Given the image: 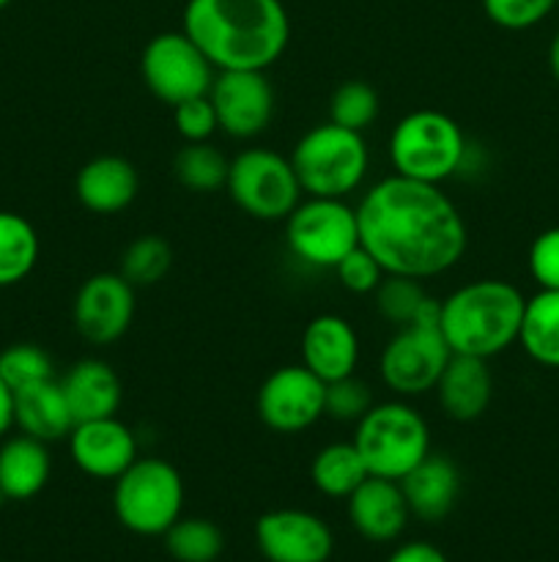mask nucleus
Masks as SVG:
<instances>
[{
    "label": "nucleus",
    "mask_w": 559,
    "mask_h": 562,
    "mask_svg": "<svg viewBox=\"0 0 559 562\" xmlns=\"http://www.w3.org/2000/svg\"><path fill=\"white\" fill-rule=\"evenodd\" d=\"M360 245L387 274L427 280L464 258L469 234L458 206L438 184L392 173L376 181L356 206Z\"/></svg>",
    "instance_id": "f257e3e1"
},
{
    "label": "nucleus",
    "mask_w": 559,
    "mask_h": 562,
    "mask_svg": "<svg viewBox=\"0 0 559 562\" xmlns=\"http://www.w3.org/2000/svg\"><path fill=\"white\" fill-rule=\"evenodd\" d=\"M181 31L217 71H266L290 42L283 0H186Z\"/></svg>",
    "instance_id": "f03ea898"
},
{
    "label": "nucleus",
    "mask_w": 559,
    "mask_h": 562,
    "mask_svg": "<svg viewBox=\"0 0 559 562\" xmlns=\"http://www.w3.org/2000/svg\"><path fill=\"white\" fill-rule=\"evenodd\" d=\"M526 296L507 280H475L438 300V329L453 355L491 357L518 344Z\"/></svg>",
    "instance_id": "7ed1b4c3"
},
{
    "label": "nucleus",
    "mask_w": 559,
    "mask_h": 562,
    "mask_svg": "<svg viewBox=\"0 0 559 562\" xmlns=\"http://www.w3.org/2000/svg\"><path fill=\"white\" fill-rule=\"evenodd\" d=\"M290 165L305 195L345 198L365 181L370 151L362 132L327 121L296 140Z\"/></svg>",
    "instance_id": "20e7f679"
},
{
    "label": "nucleus",
    "mask_w": 559,
    "mask_h": 562,
    "mask_svg": "<svg viewBox=\"0 0 559 562\" xmlns=\"http://www.w3.org/2000/svg\"><path fill=\"white\" fill-rule=\"evenodd\" d=\"M466 137L458 121L442 110H414L392 126L389 159L403 179L442 184L466 162Z\"/></svg>",
    "instance_id": "39448f33"
},
{
    "label": "nucleus",
    "mask_w": 559,
    "mask_h": 562,
    "mask_svg": "<svg viewBox=\"0 0 559 562\" xmlns=\"http://www.w3.org/2000/svg\"><path fill=\"white\" fill-rule=\"evenodd\" d=\"M351 442L360 450L367 475L387 481H403L431 453L425 417L406 401L373 404L356 423Z\"/></svg>",
    "instance_id": "423d86ee"
},
{
    "label": "nucleus",
    "mask_w": 559,
    "mask_h": 562,
    "mask_svg": "<svg viewBox=\"0 0 559 562\" xmlns=\"http://www.w3.org/2000/svg\"><path fill=\"white\" fill-rule=\"evenodd\" d=\"M113 510L121 527L135 536H164L184 510V481L164 459H137L115 477Z\"/></svg>",
    "instance_id": "0eeeda50"
},
{
    "label": "nucleus",
    "mask_w": 559,
    "mask_h": 562,
    "mask_svg": "<svg viewBox=\"0 0 559 562\" xmlns=\"http://www.w3.org/2000/svg\"><path fill=\"white\" fill-rule=\"evenodd\" d=\"M225 190L241 212L261 223L285 220L305 195L290 157L272 148H244L236 154L230 159Z\"/></svg>",
    "instance_id": "6e6552de"
},
{
    "label": "nucleus",
    "mask_w": 559,
    "mask_h": 562,
    "mask_svg": "<svg viewBox=\"0 0 559 562\" xmlns=\"http://www.w3.org/2000/svg\"><path fill=\"white\" fill-rule=\"evenodd\" d=\"M290 256L316 269H334L360 247V220L345 198H310L285 217Z\"/></svg>",
    "instance_id": "1a4fd4ad"
},
{
    "label": "nucleus",
    "mask_w": 559,
    "mask_h": 562,
    "mask_svg": "<svg viewBox=\"0 0 559 562\" xmlns=\"http://www.w3.org/2000/svg\"><path fill=\"white\" fill-rule=\"evenodd\" d=\"M140 75L159 102L175 108L186 99L206 97L217 69L184 31H164L142 47Z\"/></svg>",
    "instance_id": "9d476101"
},
{
    "label": "nucleus",
    "mask_w": 559,
    "mask_h": 562,
    "mask_svg": "<svg viewBox=\"0 0 559 562\" xmlns=\"http://www.w3.org/2000/svg\"><path fill=\"white\" fill-rule=\"evenodd\" d=\"M449 351L438 322H414L398 327L378 357L381 382L400 398H417L436 387L438 376L447 368Z\"/></svg>",
    "instance_id": "9b49d317"
},
{
    "label": "nucleus",
    "mask_w": 559,
    "mask_h": 562,
    "mask_svg": "<svg viewBox=\"0 0 559 562\" xmlns=\"http://www.w3.org/2000/svg\"><path fill=\"white\" fill-rule=\"evenodd\" d=\"M327 384L305 366H285L263 379L255 412L274 434H299L323 417Z\"/></svg>",
    "instance_id": "f8f14e48"
},
{
    "label": "nucleus",
    "mask_w": 559,
    "mask_h": 562,
    "mask_svg": "<svg viewBox=\"0 0 559 562\" xmlns=\"http://www.w3.org/2000/svg\"><path fill=\"white\" fill-rule=\"evenodd\" d=\"M208 99L219 132L233 140H252L266 132L274 119V88L266 71H217Z\"/></svg>",
    "instance_id": "ddd939ff"
},
{
    "label": "nucleus",
    "mask_w": 559,
    "mask_h": 562,
    "mask_svg": "<svg viewBox=\"0 0 559 562\" xmlns=\"http://www.w3.org/2000/svg\"><path fill=\"white\" fill-rule=\"evenodd\" d=\"M75 329L93 346H110L124 338L135 318V285L121 272L91 274L71 305Z\"/></svg>",
    "instance_id": "4468645a"
},
{
    "label": "nucleus",
    "mask_w": 559,
    "mask_h": 562,
    "mask_svg": "<svg viewBox=\"0 0 559 562\" xmlns=\"http://www.w3.org/2000/svg\"><path fill=\"white\" fill-rule=\"evenodd\" d=\"M255 543L269 562H327L334 536L321 516L299 508H277L255 521Z\"/></svg>",
    "instance_id": "2eb2a0df"
},
{
    "label": "nucleus",
    "mask_w": 559,
    "mask_h": 562,
    "mask_svg": "<svg viewBox=\"0 0 559 562\" xmlns=\"http://www.w3.org/2000/svg\"><path fill=\"white\" fill-rule=\"evenodd\" d=\"M66 439L77 470L96 481H115L140 459L135 434L118 420V415L77 423Z\"/></svg>",
    "instance_id": "dca6fc26"
},
{
    "label": "nucleus",
    "mask_w": 559,
    "mask_h": 562,
    "mask_svg": "<svg viewBox=\"0 0 559 562\" xmlns=\"http://www.w3.org/2000/svg\"><path fill=\"white\" fill-rule=\"evenodd\" d=\"M301 366L316 373L323 384L356 373L360 338L351 322L334 313H321L301 333Z\"/></svg>",
    "instance_id": "f3484780"
},
{
    "label": "nucleus",
    "mask_w": 559,
    "mask_h": 562,
    "mask_svg": "<svg viewBox=\"0 0 559 562\" xmlns=\"http://www.w3.org/2000/svg\"><path fill=\"white\" fill-rule=\"evenodd\" d=\"M345 503H349V519L354 530L373 543L398 541L411 519L403 488L398 481H387V477L367 475L365 483Z\"/></svg>",
    "instance_id": "a211bd4d"
},
{
    "label": "nucleus",
    "mask_w": 559,
    "mask_h": 562,
    "mask_svg": "<svg viewBox=\"0 0 559 562\" xmlns=\"http://www.w3.org/2000/svg\"><path fill=\"white\" fill-rule=\"evenodd\" d=\"M60 390L66 395L71 417L77 423L102 420V417H115L124 401V384L113 371V366L96 357L75 362L60 379Z\"/></svg>",
    "instance_id": "6ab92c4d"
},
{
    "label": "nucleus",
    "mask_w": 559,
    "mask_h": 562,
    "mask_svg": "<svg viewBox=\"0 0 559 562\" xmlns=\"http://www.w3.org/2000/svg\"><path fill=\"white\" fill-rule=\"evenodd\" d=\"M140 190V176L129 159L118 154H102L85 162L77 173L75 192L82 206L93 214H118L135 203Z\"/></svg>",
    "instance_id": "aec40b11"
},
{
    "label": "nucleus",
    "mask_w": 559,
    "mask_h": 562,
    "mask_svg": "<svg viewBox=\"0 0 559 562\" xmlns=\"http://www.w3.org/2000/svg\"><path fill=\"white\" fill-rule=\"evenodd\" d=\"M433 390H436L438 406L449 420H477V417L486 415L493 398V376L488 360L453 355Z\"/></svg>",
    "instance_id": "412c9836"
},
{
    "label": "nucleus",
    "mask_w": 559,
    "mask_h": 562,
    "mask_svg": "<svg viewBox=\"0 0 559 562\" xmlns=\"http://www.w3.org/2000/svg\"><path fill=\"white\" fill-rule=\"evenodd\" d=\"M403 497L411 516L422 521H442L455 508L460 494V472L447 456L427 453L403 481Z\"/></svg>",
    "instance_id": "4be33fe9"
},
{
    "label": "nucleus",
    "mask_w": 559,
    "mask_h": 562,
    "mask_svg": "<svg viewBox=\"0 0 559 562\" xmlns=\"http://www.w3.org/2000/svg\"><path fill=\"white\" fill-rule=\"evenodd\" d=\"M14 426L38 442H58L75 428L66 395L58 379L31 384L14 393Z\"/></svg>",
    "instance_id": "5701e85b"
},
{
    "label": "nucleus",
    "mask_w": 559,
    "mask_h": 562,
    "mask_svg": "<svg viewBox=\"0 0 559 562\" xmlns=\"http://www.w3.org/2000/svg\"><path fill=\"white\" fill-rule=\"evenodd\" d=\"M53 461L47 442L20 434L0 445V492L5 499H33L49 481Z\"/></svg>",
    "instance_id": "b1692460"
},
{
    "label": "nucleus",
    "mask_w": 559,
    "mask_h": 562,
    "mask_svg": "<svg viewBox=\"0 0 559 562\" xmlns=\"http://www.w3.org/2000/svg\"><path fill=\"white\" fill-rule=\"evenodd\" d=\"M521 349L543 368H559V291L540 289L524 305Z\"/></svg>",
    "instance_id": "393cba45"
},
{
    "label": "nucleus",
    "mask_w": 559,
    "mask_h": 562,
    "mask_svg": "<svg viewBox=\"0 0 559 562\" xmlns=\"http://www.w3.org/2000/svg\"><path fill=\"white\" fill-rule=\"evenodd\" d=\"M367 470L354 442H332L316 453L310 481L316 492L332 499H349L365 483Z\"/></svg>",
    "instance_id": "a878e982"
},
{
    "label": "nucleus",
    "mask_w": 559,
    "mask_h": 562,
    "mask_svg": "<svg viewBox=\"0 0 559 562\" xmlns=\"http://www.w3.org/2000/svg\"><path fill=\"white\" fill-rule=\"evenodd\" d=\"M38 261V234L22 214L0 212V289L16 285Z\"/></svg>",
    "instance_id": "bb28decb"
},
{
    "label": "nucleus",
    "mask_w": 559,
    "mask_h": 562,
    "mask_svg": "<svg viewBox=\"0 0 559 562\" xmlns=\"http://www.w3.org/2000/svg\"><path fill=\"white\" fill-rule=\"evenodd\" d=\"M230 159L212 143H184L173 159V176L184 190L190 192H214L223 190L228 181Z\"/></svg>",
    "instance_id": "cd10ccee"
},
{
    "label": "nucleus",
    "mask_w": 559,
    "mask_h": 562,
    "mask_svg": "<svg viewBox=\"0 0 559 562\" xmlns=\"http://www.w3.org/2000/svg\"><path fill=\"white\" fill-rule=\"evenodd\" d=\"M170 267H173V247L162 236L148 234L126 245V250L121 252L118 272L135 289H148V285L162 283Z\"/></svg>",
    "instance_id": "c85d7f7f"
},
{
    "label": "nucleus",
    "mask_w": 559,
    "mask_h": 562,
    "mask_svg": "<svg viewBox=\"0 0 559 562\" xmlns=\"http://www.w3.org/2000/svg\"><path fill=\"white\" fill-rule=\"evenodd\" d=\"M164 549L175 562H214L223 554L225 538L214 521L179 519L164 532Z\"/></svg>",
    "instance_id": "c756f323"
},
{
    "label": "nucleus",
    "mask_w": 559,
    "mask_h": 562,
    "mask_svg": "<svg viewBox=\"0 0 559 562\" xmlns=\"http://www.w3.org/2000/svg\"><path fill=\"white\" fill-rule=\"evenodd\" d=\"M373 294H376V307L381 318L395 324V327L414 324L420 318L422 307L431 300L422 289V280L403 278V274H387Z\"/></svg>",
    "instance_id": "7c9ffc66"
},
{
    "label": "nucleus",
    "mask_w": 559,
    "mask_h": 562,
    "mask_svg": "<svg viewBox=\"0 0 559 562\" xmlns=\"http://www.w3.org/2000/svg\"><path fill=\"white\" fill-rule=\"evenodd\" d=\"M378 110H381V102H378L376 88L362 80H349L334 88L332 102H329V121L345 130L365 132L378 119Z\"/></svg>",
    "instance_id": "2f4dec72"
},
{
    "label": "nucleus",
    "mask_w": 559,
    "mask_h": 562,
    "mask_svg": "<svg viewBox=\"0 0 559 562\" xmlns=\"http://www.w3.org/2000/svg\"><path fill=\"white\" fill-rule=\"evenodd\" d=\"M0 379L11 387V393L31 384L55 379L53 360L36 344H14L0 351Z\"/></svg>",
    "instance_id": "473e14b6"
},
{
    "label": "nucleus",
    "mask_w": 559,
    "mask_h": 562,
    "mask_svg": "<svg viewBox=\"0 0 559 562\" xmlns=\"http://www.w3.org/2000/svg\"><path fill=\"white\" fill-rule=\"evenodd\" d=\"M373 406V393L356 373L327 384L323 415L338 423H360Z\"/></svg>",
    "instance_id": "72a5a7b5"
},
{
    "label": "nucleus",
    "mask_w": 559,
    "mask_h": 562,
    "mask_svg": "<svg viewBox=\"0 0 559 562\" xmlns=\"http://www.w3.org/2000/svg\"><path fill=\"white\" fill-rule=\"evenodd\" d=\"M482 11L504 31H529L557 11V0H482Z\"/></svg>",
    "instance_id": "f704fd0d"
},
{
    "label": "nucleus",
    "mask_w": 559,
    "mask_h": 562,
    "mask_svg": "<svg viewBox=\"0 0 559 562\" xmlns=\"http://www.w3.org/2000/svg\"><path fill=\"white\" fill-rule=\"evenodd\" d=\"M173 124L175 132L184 137V143H208L214 137V132H219L217 115H214V104L208 99V93L206 97H195L175 104Z\"/></svg>",
    "instance_id": "c9c22d12"
},
{
    "label": "nucleus",
    "mask_w": 559,
    "mask_h": 562,
    "mask_svg": "<svg viewBox=\"0 0 559 562\" xmlns=\"http://www.w3.org/2000/svg\"><path fill=\"white\" fill-rule=\"evenodd\" d=\"M334 272H338L340 285H343L345 291H351V294H373V291L378 289V283L387 278L381 263H378L362 245L356 247L354 252H349V256L334 267Z\"/></svg>",
    "instance_id": "e433bc0d"
},
{
    "label": "nucleus",
    "mask_w": 559,
    "mask_h": 562,
    "mask_svg": "<svg viewBox=\"0 0 559 562\" xmlns=\"http://www.w3.org/2000/svg\"><path fill=\"white\" fill-rule=\"evenodd\" d=\"M529 274L540 289L559 291V228L535 236L529 247Z\"/></svg>",
    "instance_id": "4c0bfd02"
},
{
    "label": "nucleus",
    "mask_w": 559,
    "mask_h": 562,
    "mask_svg": "<svg viewBox=\"0 0 559 562\" xmlns=\"http://www.w3.org/2000/svg\"><path fill=\"white\" fill-rule=\"evenodd\" d=\"M387 562H449L438 547L427 541H411L395 549Z\"/></svg>",
    "instance_id": "58836bf2"
},
{
    "label": "nucleus",
    "mask_w": 559,
    "mask_h": 562,
    "mask_svg": "<svg viewBox=\"0 0 559 562\" xmlns=\"http://www.w3.org/2000/svg\"><path fill=\"white\" fill-rule=\"evenodd\" d=\"M11 426H14V393L0 379V439L11 431Z\"/></svg>",
    "instance_id": "ea45409f"
},
{
    "label": "nucleus",
    "mask_w": 559,
    "mask_h": 562,
    "mask_svg": "<svg viewBox=\"0 0 559 562\" xmlns=\"http://www.w3.org/2000/svg\"><path fill=\"white\" fill-rule=\"evenodd\" d=\"M548 66H551L554 80L559 82V31H557V36L551 38V44H548Z\"/></svg>",
    "instance_id": "a19ab883"
},
{
    "label": "nucleus",
    "mask_w": 559,
    "mask_h": 562,
    "mask_svg": "<svg viewBox=\"0 0 559 562\" xmlns=\"http://www.w3.org/2000/svg\"><path fill=\"white\" fill-rule=\"evenodd\" d=\"M9 3H11V0H0V9H5Z\"/></svg>",
    "instance_id": "79ce46f5"
},
{
    "label": "nucleus",
    "mask_w": 559,
    "mask_h": 562,
    "mask_svg": "<svg viewBox=\"0 0 559 562\" xmlns=\"http://www.w3.org/2000/svg\"><path fill=\"white\" fill-rule=\"evenodd\" d=\"M557 9H559V0H557Z\"/></svg>",
    "instance_id": "37998d69"
}]
</instances>
